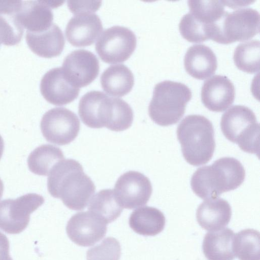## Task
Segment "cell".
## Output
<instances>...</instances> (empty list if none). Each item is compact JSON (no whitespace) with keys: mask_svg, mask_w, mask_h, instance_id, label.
<instances>
[{"mask_svg":"<svg viewBox=\"0 0 260 260\" xmlns=\"http://www.w3.org/2000/svg\"><path fill=\"white\" fill-rule=\"evenodd\" d=\"M129 225L136 233L146 236H155L163 231L165 215L158 209L144 206L135 210L129 218Z\"/></svg>","mask_w":260,"mask_h":260,"instance_id":"23","label":"cell"},{"mask_svg":"<svg viewBox=\"0 0 260 260\" xmlns=\"http://www.w3.org/2000/svg\"><path fill=\"white\" fill-rule=\"evenodd\" d=\"M43 136L49 142L65 145L78 135L80 123L77 115L63 107L52 108L43 116L40 124Z\"/></svg>","mask_w":260,"mask_h":260,"instance_id":"10","label":"cell"},{"mask_svg":"<svg viewBox=\"0 0 260 260\" xmlns=\"http://www.w3.org/2000/svg\"><path fill=\"white\" fill-rule=\"evenodd\" d=\"M4 189V184H3L2 180L0 178V200L1 199V198L3 196V194Z\"/></svg>","mask_w":260,"mask_h":260,"instance_id":"34","label":"cell"},{"mask_svg":"<svg viewBox=\"0 0 260 260\" xmlns=\"http://www.w3.org/2000/svg\"><path fill=\"white\" fill-rule=\"evenodd\" d=\"M188 5L189 12L207 27L210 39L212 40L215 32L216 24L225 12L222 1L189 0Z\"/></svg>","mask_w":260,"mask_h":260,"instance_id":"25","label":"cell"},{"mask_svg":"<svg viewBox=\"0 0 260 260\" xmlns=\"http://www.w3.org/2000/svg\"><path fill=\"white\" fill-rule=\"evenodd\" d=\"M63 74L74 86L80 88L90 84L99 73V61L91 52L78 49L64 59L62 67Z\"/></svg>","mask_w":260,"mask_h":260,"instance_id":"12","label":"cell"},{"mask_svg":"<svg viewBox=\"0 0 260 260\" xmlns=\"http://www.w3.org/2000/svg\"><path fill=\"white\" fill-rule=\"evenodd\" d=\"M64 1H21L16 13L17 20L27 31L38 32L49 28L53 24L51 8L59 6Z\"/></svg>","mask_w":260,"mask_h":260,"instance_id":"14","label":"cell"},{"mask_svg":"<svg viewBox=\"0 0 260 260\" xmlns=\"http://www.w3.org/2000/svg\"><path fill=\"white\" fill-rule=\"evenodd\" d=\"M137 45L135 34L122 26H113L105 30L98 38L95 50L106 63H116L126 60L133 54Z\"/></svg>","mask_w":260,"mask_h":260,"instance_id":"9","label":"cell"},{"mask_svg":"<svg viewBox=\"0 0 260 260\" xmlns=\"http://www.w3.org/2000/svg\"><path fill=\"white\" fill-rule=\"evenodd\" d=\"M259 12L251 8L237 9L232 12L225 11L217 24L214 41L230 44L248 40L259 32Z\"/></svg>","mask_w":260,"mask_h":260,"instance_id":"7","label":"cell"},{"mask_svg":"<svg viewBox=\"0 0 260 260\" xmlns=\"http://www.w3.org/2000/svg\"><path fill=\"white\" fill-rule=\"evenodd\" d=\"M103 30L102 21L98 15L91 12L79 13L69 21L65 29L68 42L75 47L92 44Z\"/></svg>","mask_w":260,"mask_h":260,"instance_id":"15","label":"cell"},{"mask_svg":"<svg viewBox=\"0 0 260 260\" xmlns=\"http://www.w3.org/2000/svg\"><path fill=\"white\" fill-rule=\"evenodd\" d=\"M107 223L90 211L80 212L68 221L66 231L69 238L78 245L91 246L103 238Z\"/></svg>","mask_w":260,"mask_h":260,"instance_id":"13","label":"cell"},{"mask_svg":"<svg viewBox=\"0 0 260 260\" xmlns=\"http://www.w3.org/2000/svg\"><path fill=\"white\" fill-rule=\"evenodd\" d=\"M43 196L29 193L16 199L0 202V229L10 234L22 232L28 225L30 215L43 204Z\"/></svg>","mask_w":260,"mask_h":260,"instance_id":"8","label":"cell"},{"mask_svg":"<svg viewBox=\"0 0 260 260\" xmlns=\"http://www.w3.org/2000/svg\"><path fill=\"white\" fill-rule=\"evenodd\" d=\"M113 191L117 202L123 208L133 209L147 203L152 192V187L145 175L129 171L118 178Z\"/></svg>","mask_w":260,"mask_h":260,"instance_id":"11","label":"cell"},{"mask_svg":"<svg viewBox=\"0 0 260 260\" xmlns=\"http://www.w3.org/2000/svg\"><path fill=\"white\" fill-rule=\"evenodd\" d=\"M221 131L230 141L244 152H259V125L253 111L243 105H234L222 115Z\"/></svg>","mask_w":260,"mask_h":260,"instance_id":"6","label":"cell"},{"mask_svg":"<svg viewBox=\"0 0 260 260\" xmlns=\"http://www.w3.org/2000/svg\"><path fill=\"white\" fill-rule=\"evenodd\" d=\"M186 71L192 77L200 80L213 75L217 67L216 55L208 46L196 44L189 47L184 58Z\"/></svg>","mask_w":260,"mask_h":260,"instance_id":"20","label":"cell"},{"mask_svg":"<svg viewBox=\"0 0 260 260\" xmlns=\"http://www.w3.org/2000/svg\"><path fill=\"white\" fill-rule=\"evenodd\" d=\"M201 95L203 104L209 110L222 112L234 101L235 86L228 77L215 75L204 81Z\"/></svg>","mask_w":260,"mask_h":260,"instance_id":"17","label":"cell"},{"mask_svg":"<svg viewBox=\"0 0 260 260\" xmlns=\"http://www.w3.org/2000/svg\"><path fill=\"white\" fill-rule=\"evenodd\" d=\"M40 91L44 98L56 106H62L74 101L80 89L74 86L65 77L61 68H53L42 77Z\"/></svg>","mask_w":260,"mask_h":260,"instance_id":"16","label":"cell"},{"mask_svg":"<svg viewBox=\"0 0 260 260\" xmlns=\"http://www.w3.org/2000/svg\"><path fill=\"white\" fill-rule=\"evenodd\" d=\"M78 113L86 126L92 128L106 127L115 132L128 128L134 119L133 110L126 102L96 90L89 91L82 96Z\"/></svg>","mask_w":260,"mask_h":260,"instance_id":"2","label":"cell"},{"mask_svg":"<svg viewBox=\"0 0 260 260\" xmlns=\"http://www.w3.org/2000/svg\"><path fill=\"white\" fill-rule=\"evenodd\" d=\"M100 81L102 88L107 93L121 97L131 91L134 77L128 68L117 64L107 68L102 74Z\"/></svg>","mask_w":260,"mask_h":260,"instance_id":"24","label":"cell"},{"mask_svg":"<svg viewBox=\"0 0 260 260\" xmlns=\"http://www.w3.org/2000/svg\"><path fill=\"white\" fill-rule=\"evenodd\" d=\"M191 97V89L184 83L171 80L160 82L154 87L149 115L160 126L176 124L184 115Z\"/></svg>","mask_w":260,"mask_h":260,"instance_id":"5","label":"cell"},{"mask_svg":"<svg viewBox=\"0 0 260 260\" xmlns=\"http://www.w3.org/2000/svg\"><path fill=\"white\" fill-rule=\"evenodd\" d=\"M47 188L53 197L77 211L86 207L95 190L81 165L73 159H63L53 167L48 175Z\"/></svg>","mask_w":260,"mask_h":260,"instance_id":"1","label":"cell"},{"mask_svg":"<svg viewBox=\"0 0 260 260\" xmlns=\"http://www.w3.org/2000/svg\"><path fill=\"white\" fill-rule=\"evenodd\" d=\"M121 246L118 241L113 237H107L86 252L87 260H119Z\"/></svg>","mask_w":260,"mask_h":260,"instance_id":"30","label":"cell"},{"mask_svg":"<svg viewBox=\"0 0 260 260\" xmlns=\"http://www.w3.org/2000/svg\"><path fill=\"white\" fill-rule=\"evenodd\" d=\"M245 178V171L242 164L234 157H224L212 165L198 168L191 177L190 185L200 198L215 199L239 187Z\"/></svg>","mask_w":260,"mask_h":260,"instance_id":"3","label":"cell"},{"mask_svg":"<svg viewBox=\"0 0 260 260\" xmlns=\"http://www.w3.org/2000/svg\"><path fill=\"white\" fill-rule=\"evenodd\" d=\"M4 149V140H3L2 137L0 135V159H1L2 156L3 155Z\"/></svg>","mask_w":260,"mask_h":260,"instance_id":"33","label":"cell"},{"mask_svg":"<svg viewBox=\"0 0 260 260\" xmlns=\"http://www.w3.org/2000/svg\"><path fill=\"white\" fill-rule=\"evenodd\" d=\"M68 6L73 13L76 14L86 12L97 11L101 5V1H69Z\"/></svg>","mask_w":260,"mask_h":260,"instance_id":"31","label":"cell"},{"mask_svg":"<svg viewBox=\"0 0 260 260\" xmlns=\"http://www.w3.org/2000/svg\"><path fill=\"white\" fill-rule=\"evenodd\" d=\"M0 44H1V43H0Z\"/></svg>","mask_w":260,"mask_h":260,"instance_id":"35","label":"cell"},{"mask_svg":"<svg viewBox=\"0 0 260 260\" xmlns=\"http://www.w3.org/2000/svg\"><path fill=\"white\" fill-rule=\"evenodd\" d=\"M9 247L8 238L0 232V260H13L9 254Z\"/></svg>","mask_w":260,"mask_h":260,"instance_id":"32","label":"cell"},{"mask_svg":"<svg viewBox=\"0 0 260 260\" xmlns=\"http://www.w3.org/2000/svg\"><path fill=\"white\" fill-rule=\"evenodd\" d=\"M177 136L183 156L190 165L201 166L212 158L215 147L214 127L206 117L185 116L178 125Z\"/></svg>","mask_w":260,"mask_h":260,"instance_id":"4","label":"cell"},{"mask_svg":"<svg viewBox=\"0 0 260 260\" xmlns=\"http://www.w3.org/2000/svg\"><path fill=\"white\" fill-rule=\"evenodd\" d=\"M26 42L34 53L44 58L58 56L62 52L65 44L62 30L54 23L42 31L32 32L27 31Z\"/></svg>","mask_w":260,"mask_h":260,"instance_id":"18","label":"cell"},{"mask_svg":"<svg viewBox=\"0 0 260 260\" xmlns=\"http://www.w3.org/2000/svg\"><path fill=\"white\" fill-rule=\"evenodd\" d=\"M64 159L61 149L50 144L41 145L29 155L27 164L29 170L33 173L41 176L49 175L53 167Z\"/></svg>","mask_w":260,"mask_h":260,"instance_id":"26","label":"cell"},{"mask_svg":"<svg viewBox=\"0 0 260 260\" xmlns=\"http://www.w3.org/2000/svg\"><path fill=\"white\" fill-rule=\"evenodd\" d=\"M88 210L107 223L115 220L121 214L123 208L117 202L113 190H100L92 196L88 203Z\"/></svg>","mask_w":260,"mask_h":260,"instance_id":"27","label":"cell"},{"mask_svg":"<svg viewBox=\"0 0 260 260\" xmlns=\"http://www.w3.org/2000/svg\"><path fill=\"white\" fill-rule=\"evenodd\" d=\"M232 216L230 204L221 198L207 199L198 207L196 218L199 225L207 231L222 229L229 224Z\"/></svg>","mask_w":260,"mask_h":260,"instance_id":"19","label":"cell"},{"mask_svg":"<svg viewBox=\"0 0 260 260\" xmlns=\"http://www.w3.org/2000/svg\"><path fill=\"white\" fill-rule=\"evenodd\" d=\"M21 1H0V43L14 46L20 43L23 28L16 17Z\"/></svg>","mask_w":260,"mask_h":260,"instance_id":"22","label":"cell"},{"mask_svg":"<svg viewBox=\"0 0 260 260\" xmlns=\"http://www.w3.org/2000/svg\"><path fill=\"white\" fill-rule=\"evenodd\" d=\"M235 233L229 228L221 229L206 234L202 244L208 260H234Z\"/></svg>","mask_w":260,"mask_h":260,"instance_id":"21","label":"cell"},{"mask_svg":"<svg viewBox=\"0 0 260 260\" xmlns=\"http://www.w3.org/2000/svg\"><path fill=\"white\" fill-rule=\"evenodd\" d=\"M259 233L255 230L245 229L235 235L234 250L240 260H259Z\"/></svg>","mask_w":260,"mask_h":260,"instance_id":"29","label":"cell"},{"mask_svg":"<svg viewBox=\"0 0 260 260\" xmlns=\"http://www.w3.org/2000/svg\"><path fill=\"white\" fill-rule=\"evenodd\" d=\"M260 43L259 40H252L239 44L234 52L235 64L240 70L248 73L259 70Z\"/></svg>","mask_w":260,"mask_h":260,"instance_id":"28","label":"cell"}]
</instances>
